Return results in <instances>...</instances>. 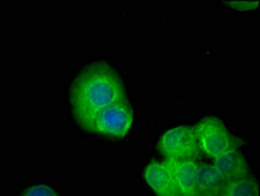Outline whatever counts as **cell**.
I'll list each match as a JSON object with an SVG mask.
<instances>
[{"label": "cell", "mask_w": 260, "mask_h": 196, "mask_svg": "<svg viewBox=\"0 0 260 196\" xmlns=\"http://www.w3.org/2000/svg\"><path fill=\"white\" fill-rule=\"evenodd\" d=\"M70 95L77 122L90 132L102 111L127 101L119 75L104 63H95L81 71L71 86Z\"/></svg>", "instance_id": "obj_1"}, {"label": "cell", "mask_w": 260, "mask_h": 196, "mask_svg": "<svg viewBox=\"0 0 260 196\" xmlns=\"http://www.w3.org/2000/svg\"><path fill=\"white\" fill-rule=\"evenodd\" d=\"M195 134L199 147L213 158L236 150V140L217 118L211 117L202 120L196 127Z\"/></svg>", "instance_id": "obj_2"}, {"label": "cell", "mask_w": 260, "mask_h": 196, "mask_svg": "<svg viewBox=\"0 0 260 196\" xmlns=\"http://www.w3.org/2000/svg\"><path fill=\"white\" fill-rule=\"evenodd\" d=\"M159 148L169 159L175 161L192 159L200 149L195 129L188 127H175L166 131L159 141Z\"/></svg>", "instance_id": "obj_3"}, {"label": "cell", "mask_w": 260, "mask_h": 196, "mask_svg": "<svg viewBox=\"0 0 260 196\" xmlns=\"http://www.w3.org/2000/svg\"><path fill=\"white\" fill-rule=\"evenodd\" d=\"M132 110L127 101L113 105L102 111L93 123L92 132H98L113 138H123L132 126Z\"/></svg>", "instance_id": "obj_4"}, {"label": "cell", "mask_w": 260, "mask_h": 196, "mask_svg": "<svg viewBox=\"0 0 260 196\" xmlns=\"http://www.w3.org/2000/svg\"><path fill=\"white\" fill-rule=\"evenodd\" d=\"M144 178L157 196H182L178 191L169 162H153L148 165L144 170Z\"/></svg>", "instance_id": "obj_5"}, {"label": "cell", "mask_w": 260, "mask_h": 196, "mask_svg": "<svg viewBox=\"0 0 260 196\" xmlns=\"http://www.w3.org/2000/svg\"><path fill=\"white\" fill-rule=\"evenodd\" d=\"M178 191L182 196H198V179L200 166L192 159H169Z\"/></svg>", "instance_id": "obj_6"}, {"label": "cell", "mask_w": 260, "mask_h": 196, "mask_svg": "<svg viewBox=\"0 0 260 196\" xmlns=\"http://www.w3.org/2000/svg\"><path fill=\"white\" fill-rule=\"evenodd\" d=\"M213 168L222 175L226 183L239 179V178L247 177L248 173L247 162H246L245 158L241 154L237 153V150L222 154L220 157H216Z\"/></svg>", "instance_id": "obj_7"}, {"label": "cell", "mask_w": 260, "mask_h": 196, "mask_svg": "<svg viewBox=\"0 0 260 196\" xmlns=\"http://www.w3.org/2000/svg\"><path fill=\"white\" fill-rule=\"evenodd\" d=\"M226 186V181L213 166H200L198 179V196H220Z\"/></svg>", "instance_id": "obj_8"}, {"label": "cell", "mask_w": 260, "mask_h": 196, "mask_svg": "<svg viewBox=\"0 0 260 196\" xmlns=\"http://www.w3.org/2000/svg\"><path fill=\"white\" fill-rule=\"evenodd\" d=\"M222 196H259L257 183L250 177L228 182Z\"/></svg>", "instance_id": "obj_9"}, {"label": "cell", "mask_w": 260, "mask_h": 196, "mask_svg": "<svg viewBox=\"0 0 260 196\" xmlns=\"http://www.w3.org/2000/svg\"><path fill=\"white\" fill-rule=\"evenodd\" d=\"M16 196H61L55 188L43 182H28L19 188Z\"/></svg>", "instance_id": "obj_10"}, {"label": "cell", "mask_w": 260, "mask_h": 196, "mask_svg": "<svg viewBox=\"0 0 260 196\" xmlns=\"http://www.w3.org/2000/svg\"><path fill=\"white\" fill-rule=\"evenodd\" d=\"M229 7H233L234 10L238 11H251L255 7L259 6V2H248V0H242V2H229L226 3Z\"/></svg>", "instance_id": "obj_11"}]
</instances>
